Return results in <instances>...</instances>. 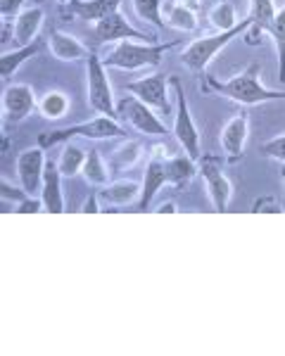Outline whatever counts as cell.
Returning <instances> with one entry per match:
<instances>
[{
  "instance_id": "obj_6",
  "label": "cell",
  "mask_w": 285,
  "mask_h": 356,
  "mask_svg": "<svg viewBox=\"0 0 285 356\" xmlns=\"http://www.w3.org/2000/svg\"><path fill=\"white\" fill-rule=\"evenodd\" d=\"M171 86L176 90V114H174V136L179 140V145L184 147V152L188 157H193L197 162L202 157V140H200V131L195 122L190 117V107H188L184 86H181L179 79H171Z\"/></svg>"
},
{
  "instance_id": "obj_4",
  "label": "cell",
  "mask_w": 285,
  "mask_h": 356,
  "mask_svg": "<svg viewBox=\"0 0 285 356\" xmlns=\"http://www.w3.org/2000/svg\"><path fill=\"white\" fill-rule=\"evenodd\" d=\"M127 136V131L117 124V119L112 117H100L95 119H88L83 124H74V126H67V129H60V131H48L38 138V145L41 147H53V145H62L67 140H74V138H86V140H110V138H122Z\"/></svg>"
},
{
  "instance_id": "obj_10",
  "label": "cell",
  "mask_w": 285,
  "mask_h": 356,
  "mask_svg": "<svg viewBox=\"0 0 285 356\" xmlns=\"http://www.w3.org/2000/svg\"><path fill=\"white\" fill-rule=\"evenodd\" d=\"M45 147H28L22 150L17 157V178H19V186L31 195L38 197L43 188V174H45Z\"/></svg>"
},
{
  "instance_id": "obj_9",
  "label": "cell",
  "mask_w": 285,
  "mask_h": 356,
  "mask_svg": "<svg viewBox=\"0 0 285 356\" xmlns=\"http://www.w3.org/2000/svg\"><path fill=\"white\" fill-rule=\"evenodd\" d=\"M167 88H169V79L164 74H150V76H142L138 81H131L124 86V90L133 93V97H138L147 107H152V110L162 114H171Z\"/></svg>"
},
{
  "instance_id": "obj_32",
  "label": "cell",
  "mask_w": 285,
  "mask_h": 356,
  "mask_svg": "<svg viewBox=\"0 0 285 356\" xmlns=\"http://www.w3.org/2000/svg\"><path fill=\"white\" fill-rule=\"evenodd\" d=\"M24 3L26 0H0V15H3V19L10 22L19 13H24Z\"/></svg>"
},
{
  "instance_id": "obj_29",
  "label": "cell",
  "mask_w": 285,
  "mask_h": 356,
  "mask_svg": "<svg viewBox=\"0 0 285 356\" xmlns=\"http://www.w3.org/2000/svg\"><path fill=\"white\" fill-rule=\"evenodd\" d=\"M162 8H164L162 0H133L136 15H138L142 22H147V24H155L157 29L167 26L164 15H162Z\"/></svg>"
},
{
  "instance_id": "obj_22",
  "label": "cell",
  "mask_w": 285,
  "mask_h": 356,
  "mask_svg": "<svg viewBox=\"0 0 285 356\" xmlns=\"http://www.w3.org/2000/svg\"><path fill=\"white\" fill-rule=\"evenodd\" d=\"M81 174L93 188H105L107 183H110V169H107L105 159H102V154L98 150L86 152V162H83Z\"/></svg>"
},
{
  "instance_id": "obj_24",
  "label": "cell",
  "mask_w": 285,
  "mask_h": 356,
  "mask_svg": "<svg viewBox=\"0 0 285 356\" xmlns=\"http://www.w3.org/2000/svg\"><path fill=\"white\" fill-rule=\"evenodd\" d=\"M164 169H167V178L171 186H186L193 176H195V159L188 157H167L164 159Z\"/></svg>"
},
{
  "instance_id": "obj_23",
  "label": "cell",
  "mask_w": 285,
  "mask_h": 356,
  "mask_svg": "<svg viewBox=\"0 0 285 356\" xmlns=\"http://www.w3.org/2000/svg\"><path fill=\"white\" fill-rule=\"evenodd\" d=\"M164 22L171 29H179V31H195L197 29V13L195 10H188L184 5L169 3L162 8Z\"/></svg>"
},
{
  "instance_id": "obj_25",
  "label": "cell",
  "mask_w": 285,
  "mask_h": 356,
  "mask_svg": "<svg viewBox=\"0 0 285 356\" xmlns=\"http://www.w3.org/2000/svg\"><path fill=\"white\" fill-rule=\"evenodd\" d=\"M86 152L88 150H81L79 145H74L72 140L62 143V154H60V171L65 178H72L76 174H81L83 169V162H86Z\"/></svg>"
},
{
  "instance_id": "obj_13",
  "label": "cell",
  "mask_w": 285,
  "mask_h": 356,
  "mask_svg": "<svg viewBox=\"0 0 285 356\" xmlns=\"http://www.w3.org/2000/svg\"><path fill=\"white\" fill-rule=\"evenodd\" d=\"M36 110V93L28 83H8L3 93V112L5 122L17 124L26 119L28 114Z\"/></svg>"
},
{
  "instance_id": "obj_31",
  "label": "cell",
  "mask_w": 285,
  "mask_h": 356,
  "mask_svg": "<svg viewBox=\"0 0 285 356\" xmlns=\"http://www.w3.org/2000/svg\"><path fill=\"white\" fill-rule=\"evenodd\" d=\"M259 150H261L264 157H271V159H276V162L285 164V134L271 138V140H266V143H261Z\"/></svg>"
},
{
  "instance_id": "obj_7",
  "label": "cell",
  "mask_w": 285,
  "mask_h": 356,
  "mask_svg": "<svg viewBox=\"0 0 285 356\" xmlns=\"http://www.w3.org/2000/svg\"><path fill=\"white\" fill-rule=\"evenodd\" d=\"M117 112H119V119H124L131 129L140 131L145 136H167V126L159 122V117L155 114L152 107H147L145 102H140L138 97L129 95L124 97L122 102L117 105Z\"/></svg>"
},
{
  "instance_id": "obj_26",
  "label": "cell",
  "mask_w": 285,
  "mask_h": 356,
  "mask_svg": "<svg viewBox=\"0 0 285 356\" xmlns=\"http://www.w3.org/2000/svg\"><path fill=\"white\" fill-rule=\"evenodd\" d=\"M273 45H276V55H278V81L285 83V3L273 17V24L269 29Z\"/></svg>"
},
{
  "instance_id": "obj_14",
  "label": "cell",
  "mask_w": 285,
  "mask_h": 356,
  "mask_svg": "<svg viewBox=\"0 0 285 356\" xmlns=\"http://www.w3.org/2000/svg\"><path fill=\"white\" fill-rule=\"evenodd\" d=\"M250 136V119L247 112H238L233 119H228L226 126L221 129V147L228 162H238L245 154V145H247Z\"/></svg>"
},
{
  "instance_id": "obj_20",
  "label": "cell",
  "mask_w": 285,
  "mask_h": 356,
  "mask_svg": "<svg viewBox=\"0 0 285 356\" xmlns=\"http://www.w3.org/2000/svg\"><path fill=\"white\" fill-rule=\"evenodd\" d=\"M43 48H45V41H43V38H36L33 43L19 45V48L10 50V53H5L3 57H0V72H3L5 81H10V79L15 76L17 69L24 65V62L31 60V57H36Z\"/></svg>"
},
{
  "instance_id": "obj_1",
  "label": "cell",
  "mask_w": 285,
  "mask_h": 356,
  "mask_svg": "<svg viewBox=\"0 0 285 356\" xmlns=\"http://www.w3.org/2000/svg\"><path fill=\"white\" fill-rule=\"evenodd\" d=\"M259 65H250L238 76L228 79V81H219L214 76H204V88L214 90V93L228 97V100L238 102L243 107H254L261 102L285 100V90H271L261 83L259 79Z\"/></svg>"
},
{
  "instance_id": "obj_5",
  "label": "cell",
  "mask_w": 285,
  "mask_h": 356,
  "mask_svg": "<svg viewBox=\"0 0 285 356\" xmlns=\"http://www.w3.org/2000/svg\"><path fill=\"white\" fill-rule=\"evenodd\" d=\"M86 86H88V105L98 114L117 119V105H114V90L110 86L105 72V62L100 60L98 53H90L86 60Z\"/></svg>"
},
{
  "instance_id": "obj_37",
  "label": "cell",
  "mask_w": 285,
  "mask_h": 356,
  "mask_svg": "<svg viewBox=\"0 0 285 356\" xmlns=\"http://www.w3.org/2000/svg\"><path fill=\"white\" fill-rule=\"evenodd\" d=\"M155 211H157V214H176V211H179V207H176V202H164V204H159Z\"/></svg>"
},
{
  "instance_id": "obj_16",
  "label": "cell",
  "mask_w": 285,
  "mask_h": 356,
  "mask_svg": "<svg viewBox=\"0 0 285 356\" xmlns=\"http://www.w3.org/2000/svg\"><path fill=\"white\" fill-rule=\"evenodd\" d=\"M48 48L53 57H57L60 62H79V60H88L90 50L88 45L79 41L76 36H72V33H65V31H55L50 33L48 38Z\"/></svg>"
},
{
  "instance_id": "obj_33",
  "label": "cell",
  "mask_w": 285,
  "mask_h": 356,
  "mask_svg": "<svg viewBox=\"0 0 285 356\" xmlns=\"http://www.w3.org/2000/svg\"><path fill=\"white\" fill-rule=\"evenodd\" d=\"M250 211H252V214H264V211H269V214H281L283 207L273 197H259V200H254V204Z\"/></svg>"
},
{
  "instance_id": "obj_27",
  "label": "cell",
  "mask_w": 285,
  "mask_h": 356,
  "mask_svg": "<svg viewBox=\"0 0 285 356\" xmlns=\"http://www.w3.org/2000/svg\"><path fill=\"white\" fill-rule=\"evenodd\" d=\"M140 157H142V145H140V143L138 140H127V143H122V145H119L117 150L112 152L110 164L117 171H127L136 162H138Z\"/></svg>"
},
{
  "instance_id": "obj_17",
  "label": "cell",
  "mask_w": 285,
  "mask_h": 356,
  "mask_svg": "<svg viewBox=\"0 0 285 356\" xmlns=\"http://www.w3.org/2000/svg\"><path fill=\"white\" fill-rule=\"evenodd\" d=\"M65 8H67V13L79 17V19L95 22V24H98L105 17L119 13L122 0H70Z\"/></svg>"
},
{
  "instance_id": "obj_34",
  "label": "cell",
  "mask_w": 285,
  "mask_h": 356,
  "mask_svg": "<svg viewBox=\"0 0 285 356\" xmlns=\"http://www.w3.org/2000/svg\"><path fill=\"white\" fill-rule=\"evenodd\" d=\"M0 195H3L5 200H15V202H22V200L31 197V195H28L24 188H15V186H10L8 181L0 183Z\"/></svg>"
},
{
  "instance_id": "obj_2",
  "label": "cell",
  "mask_w": 285,
  "mask_h": 356,
  "mask_svg": "<svg viewBox=\"0 0 285 356\" xmlns=\"http://www.w3.org/2000/svg\"><path fill=\"white\" fill-rule=\"evenodd\" d=\"M250 26H252V19H250V17H245V19L238 22L233 29H228V31L212 33V36H202V38H197V41L188 43L184 48V53H181V62H184L190 72L204 76V69H207L209 62H212L214 57L233 41V38L243 36L245 31H250Z\"/></svg>"
},
{
  "instance_id": "obj_38",
  "label": "cell",
  "mask_w": 285,
  "mask_h": 356,
  "mask_svg": "<svg viewBox=\"0 0 285 356\" xmlns=\"http://www.w3.org/2000/svg\"><path fill=\"white\" fill-rule=\"evenodd\" d=\"M176 5H184V8L188 10H195L197 13V8H200V0H174Z\"/></svg>"
},
{
  "instance_id": "obj_30",
  "label": "cell",
  "mask_w": 285,
  "mask_h": 356,
  "mask_svg": "<svg viewBox=\"0 0 285 356\" xmlns=\"http://www.w3.org/2000/svg\"><path fill=\"white\" fill-rule=\"evenodd\" d=\"M209 19H212V24L219 29V31H228V29H233L238 24L236 8H233L228 0H219V3L214 5L212 13H209Z\"/></svg>"
},
{
  "instance_id": "obj_21",
  "label": "cell",
  "mask_w": 285,
  "mask_h": 356,
  "mask_svg": "<svg viewBox=\"0 0 285 356\" xmlns=\"http://www.w3.org/2000/svg\"><path fill=\"white\" fill-rule=\"evenodd\" d=\"M140 191H142V183L124 178V181L107 183L100 191V197L114 207H124V204H131L133 200H140Z\"/></svg>"
},
{
  "instance_id": "obj_40",
  "label": "cell",
  "mask_w": 285,
  "mask_h": 356,
  "mask_svg": "<svg viewBox=\"0 0 285 356\" xmlns=\"http://www.w3.org/2000/svg\"><path fill=\"white\" fill-rule=\"evenodd\" d=\"M57 3H60V5H67V3H70V0H57Z\"/></svg>"
},
{
  "instance_id": "obj_19",
  "label": "cell",
  "mask_w": 285,
  "mask_h": 356,
  "mask_svg": "<svg viewBox=\"0 0 285 356\" xmlns=\"http://www.w3.org/2000/svg\"><path fill=\"white\" fill-rule=\"evenodd\" d=\"M276 3L273 0H250V19H252V26L250 31H245V41L250 38V43H259L256 36L264 31H269L273 24V17H276Z\"/></svg>"
},
{
  "instance_id": "obj_12",
  "label": "cell",
  "mask_w": 285,
  "mask_h": 356,
  "mask_svg": "<svg viewBox=\"0 0 285 356\" xmlns=\"http://www.w3.org/2000/svg\"><path fill=\"white\" fill-rule=\"evenodd\" d=\"M95 38V48L105 43H119V41H140V43H150L147 33L138 31L136 26L129 24V19L122 13H114L110 17H105L102 22L95 24L93 31Z\"/></svg>"
},
{
  "instance_id": "obj_39",
  "label": "cell",
  "mask_w": 285,
  "mask_h": 356,
  "mask_svg": "<svg viewBox=\"0 0 285 356\" xmlns=\"http://www.w3.org/2000/svg\"><path fill=\"white\" fill-rule=\"evenodd\" d=\"M281 178H283V183H285V164H283V169H281Z\"/></svg>"
},
{
  "instance_id": "obj_18",
  "label": "cell",
  "mask_w": 285,
  "mask_h": 356,
  "mask_svg": "<svg viewBox=\"0 0 285 356\" xmlns=\"http://www.w3.org/2000/svg\"><path fill=\"white\" fill-rule=\"evenodd\" d=\"M43 19H45V13L43 8H38V5H33V8H26L24 13H19L15 17V41H17V48L19 45H28L36 41L38 31H41L43 26Z\"/></svg>"
},
{
  "instance_id": "obj_15",
  "label": "cell",
  "mask_w": 285,
  "mask_h": 356,
  "mask_svg": "<svg viewBox=\"0 0 285 356\" xmlns=\"http://www.w3.org/2000/svg\"><path fill=\"white\" fill-rule=\"evenodd\" d=\"M62 171L57 162H45V174H43V188H41V200H43V211L48 214H62L65 211V193H62Z\"/></svg>"
},
{
  "instance_id": "obj_11",
  "label": "cell",
  "mask_w": 285,
  "mask_h": 356,
  "mask_svg": "<svg viewBox=\"0 0 285 356\" xmlns=\"http://www.w3.org/2000/svg\"><path fill=\"white\" fill-rule=\"evenodd\" d=\"M171 157L167 145H155L150 152V162L145 166V176H142V191L138 200V211H147L152 197L162 191V186H167V169H164V159Z\"/></svg>"
},
{
  "instance_id": "obj_3",
  "label": "cell",
  "mask_w": 285,
  "mask_h": 356,
  "mask_svg": "<svg viewBox=\"0 0 285 356\" xmlns=\"http://www.w3.org/2000/svg\"><path fill=\"white\" fill-rule=\"evenodd\" d=\"M179 41L171 43H140V41H119L117 48L105 57V67L114 69H142V67H159L167 50H171Z\"/></svg>"
},
{
  "instance_id": "obj_36",
  "label": "cell",
  "mask_w": 285,
  "mask_h": 356,
  "mask_svg": "<svg viewBox=\"0 0 285 356\" xmlns=\"http://www.w3.org/2000/svg\"><path fill=\"white\" fill-rule=\"evenodd\" d=\"M81 211H86V214H93V211H100V209H98V202H95V193L90 195L88 200H86V204L81 207Z\"/></svg>"
},
{
  "instance_id": "obj_35",
  "label": "cell",
  "mask_w": 285,
  "mask_h": 356,
  "mask_svg": "<svg viewBox=\"0 0 285 356\" xmlns=\"http://www.w3.org/2000/svg\"><path fill=\"white\" fill-rule=\"evenodd\" d=\"M43 209V200L38 197H26L22 202H17V214H36V211Z\"/></svg>"
},
{
  "instance_id": "obj_28",
  "label": "cell",
  "mask_w": 285,
  "mask_h": 356,
  "mask_svg": "<svg viewBox=\"0 0 285 356\" xmlns=\"http://www.w3.org/2000/svg\"><path fill=\"white\" fill-rule=\"evenodd\" d=\"M38 110L45 119H62L70 110V97L60 90H48L41 100H38Z\"/></svg>"
},
{
  "instance_id": "obj_8",
  "label": "cell",
  "mask_w": 285,
  "mask_h": 356,
  "mask_svg": "<svg viewBox=\"0 0 285 356\" xmlns=\"http://www.w3.org/2000/svg\"><path fill=\"white\" fill-rule=\"evenodd\" d=\"M200 176H202L204 188H207V195H209V200H212L214 209L219 211V214H224L228 209V202H231L233 183H231V178L224 174V169H221V159L204 157L202 164H200Z\"/></svg>"
}]
</instances>
